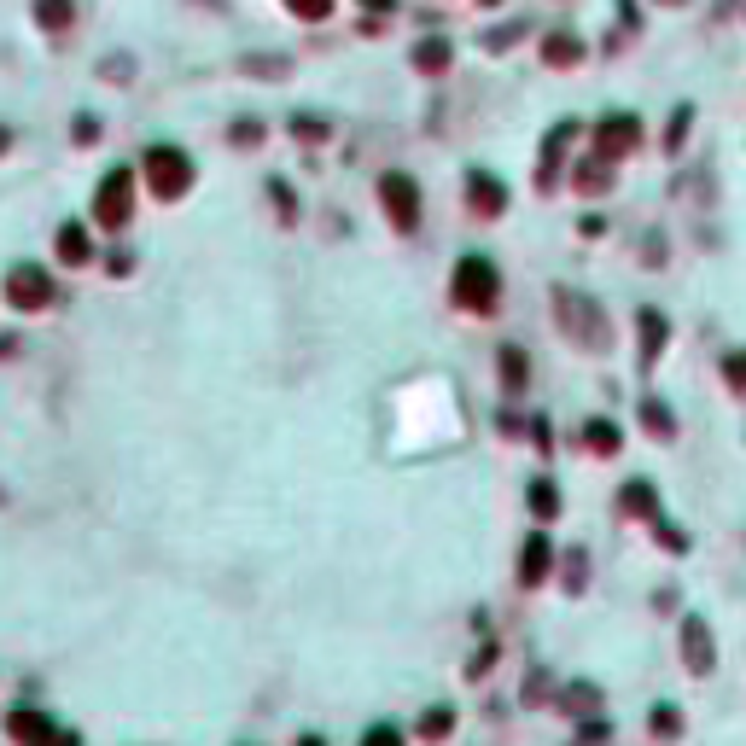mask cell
Returning a JSON list of instances; mask_svg holds the SVG:
<instances>
[{
    "mask_svg": "<svg viewBox=\"0 0 746 746\" xmlns=\"http://www.w3.org/2000/svg\"><path fill=\"white\" fill-rule=\"evenodd\" d=\"M554 321H560V333L572 344H583L589 356H607L612 350L607 309L595 304V298H583V292H572V286H554Z\"/></svg>",
    "mask_w": 746,
    "mask_h": 746,
    "instance_id": "cell-1",
    "label": "cell"
},
{
    "mask_svg": "<svg viewBox=\"0 0 746 746\" xmlns=\"http://www.w3.org/2000/svg\"><path fill=\"white\" fill-rule=\"evenodd\" d=\"M449 304L467 309V315H496V309H502V269H496L490 257L467 251V257L455 263V274H449Z\"/></svg>",
    "mask_w": 746,
    "mask_h": 746,
    "instance_id": "cell-2",
    "label": "cell"
},
{
    "mask_svg": "<svg viewBox=\"0 0 746 746\" xmlns=\"http://www.w3.org/2000/svg\"><path fill=\"white\" fill-rule=\"evenodd\" d=\"M140 181H146V193L152 199H187L193 193V181H199V170H193V158L181 152V146H170V140H158V146H146V158H140Z\"/></svg>",
    "mask_w": 746,
    "mask_h": 746,
    "instance_id": "cell-3",
    "label": "cell"
},
{
    "mask_svg": "<svg viewBox=\"0 0 746 746\" xmlns=\"http://www.w3.org/2000/svg\"><path fill=\"white\" fill-rule=\"evenodd\" d=\"M135 187H140L135 164H117V170L100 175V187H94V222H100L105 234H123L135 222Z\"/></svg>",
    "mask_w": 746,
    "mask_h": 746,
    "instance_id": "cell-4",
    "label": "cell"
},
{
    "mask_svg": "<svg viewBox=\"0 0 746 746\" xmlns=\"http://www.w3.org/2000/svg\"><path fill=\"white\" fill-rule=\"evenodd\" d=\"M379 210L397 234H420V181L408 170H385L379 175Z\"/></svg>",
    "mask_w": 746,
    "mask_h": 746,
    "instance_id": "cell-5",
    "label": "cell"
},
{
    "mask_svg": "<svg viewBox=\"0 0 746 746\" xmlns=\"http://www.w3.org/2000/svg\"><path fill=\"white\" fill-rule=\"evenodd\" d=\"M6 304L24 309V315H41V309L59 304V286H53V274L41 263H12L6 269Z\"/></svg>",
    "mask_w": 746,
    "mask_h": 746,
    "instance_id": "cell-6",
    "label": "cell"
},
{
    "mask_svg": "<svg viewBox=\"0 0 746 746\" xmlns=\"http://www.w3.org/2000/svg\"><path fill=\"white\" fill-rule=\"evenodd\" d=\"M636 146H642V117L636 111H607L595 123V135H589V152H601L607 164H624Z\"/></svg>",
    "mask_w": 746,
    "mask_h": 746,
    "instance_id": "cell-7",
    "label": "cell"
},
{
    "mask_svg": "<svg viewBox=\"0 0 746 746\" xmlns=\"http://www.w3.org/2000/svg\"><path fill=\"white\" fill-rule=\"evenodd\" d=\"M467 210H473L478 222L508 216V181L490 175V170H467Z\"/></svg>",
    "mask_w": 746,
    "mask_h": 746,
    "instance_id": "cell-8",
    "label": "cell"
},
{
    "mask_svg": "<svg viewBox=\"0 0 746 746\" xmlns=\"http://www.w3.org/2000/svg\"><path fill=\"white\" fill-rule=\"evenodd\" d=\"M682 665L694 671V677H706L717 659H712V630H706V618H682Z\"/></svg>",
    "mask_w": 746,
    "mask_h": 746,
    "instance_id": "cell-9",
    "label": "cell"
},
{
    "mask_svg": "<svg viewBox=\"0 0 746 746\" xmlns=\"http://www.w3.org/2000/svg\"><path fill=\"white\" fill-rule=\"evenodd\" d=\"M577 140V123H554L543 140V164H537V187L554 193V181H560V164H566V146Z\"/></svg>",
    "mask_w": 746,
    "mask_h": 746,
    "instance_id": "cell-10",
    "label": "cell"
},
{
    "mask_svg": "<svg viewBox=\"0 0 746 746\" xmlns=\"http://www.w3.org/2000/svg\"><path fill=\"white\" fill-rule=\"evenodd\" d=\"M548 572H554V543H548L543 531H531L525 548H519V589H537Z\"/></svg>",
    "mask_w": 746,
    "mask_h": 746,
    "instance_id": "cell-11",
    "label": "cell"
},
{
    "mask_svg": "<svg viewBox=\"0 0 746 746\" xmlns=\"http://www.w3.org/2000/svg\"><path fill=\"white\" fill-rule=\"evenodd\" d=\"M53 257H59L65 269H88V263H94V239H88V228H82V222H59Z\"/></svg>",
    "mask_w": 746,
    "mask_h": 746,
    "instance_id": "cell-12",
    "label": "cell"
},
{
    "mask_svg": "<svg viewBox=\"0 0 746 746\" xmlns=\"http://www.w3.org/2000/svg\"><path fill=\"white\" fill-rule=\"evenodd\" d=\"M589 59V41L577 30H548L543 35V65H554V70H572V65H583Z\"/></svg>",
    "mask_w": 746,
    "mask_h": 746,
    "instance_id": "cell-13",
    "label": "cell"
},
{
    "mask_svg": "<svg viewBox=\"0 0 746 746\" xmlns=\"http://www.w3.org/2000/svg\"><path fill=\"white\" fill-rule=\"evenodd\" d=\"M414 70L420 76H443V70L455 65V47H449V35H426V41H414Z\"/></svg>",
    "mask_w": 746,
    "mask_h": 746,
    "instance_id": "cell-14",
    "label": "cell"
},
{
    "mask_svg": "<svg viewBox=\"0 0 746 746\" xmlns=\"http://www.w3.org/2000/svg\"><path fill=\"white\" fill-rule=\"evenodd\" d=\"M636 327H642V373H653L659 350H665V339H671V321H665L659 309H642V315H636Z\"/></svg>",
    "mask_w": 746,
    "mask_h": 746,
    "instance_id": "cell-15",
    "label": "cell"
},
{
    "mask_svg": "<svg viewBox=\"0 0 746 746\" xmlns=\"http://www.w3.org/2000/svg\"><path fill=\"white\" fill-rule=\"evenodd\" d=\"M618 508H624V519H659V496H653V484L647 478H630L624 490H618Z\"/></svg>",
    "mask_w": 746,
    "mask_h": 746,
    "instance_id": "cell-16",
    "label": "cell"
},
{
    "mask_svg": "<svg viewBox=\"0 0 746 746\" xmlns=\"http://www.w3.org/2000/svg\"><path fill=\"white\" fill-rule=\"evenodd\" d=\"M6 735L18 746H47L53 741V717H41V712H12L6 717Z\"/></svg>",
    "mask_w": 746,
    "mask_h": 746,
    "instance_id": "cell-17",
    "label": "cell"
},
{
    "mask_svg": "<svg viewBox=\"0 0 746 746\" xmlns=\"http://www.w3.org/2000/svg\"><path fill=\"white\" fill-rule=\"evenodd\" d=\"M572 187H577V193H589V199H595V193H607V187H612V164H607V158H601V152H589V158H577V170H572Z\"/></svg>",
    "mask_w": 746,
    "mask_h": 746,
    "instance_id": "cell-18",
    "label": "cell"
},
{
    "mask_svg": "<svg viewBox=\"0 0 746 746\" xmlns=\"http://www.w3.org/2000/svg\"><path fill=\"white\" fill-rule=\"evenodd\" d=\"M496 362H502V391H508V397H519V391L531 385V356H525L519 344H502V350H496Z\"/></svg>",
    "mask_w": 746,
    "mask_h": 746,
    "instance_id": "cell-19",
    "label": "cell"
},
{
    "mask_svg": "<svg viewBox=\"0 0 746 746\" xmlns=\"http://www.w3.org/2000/svg\"><path fill=\"white\" fill-rule=\"evenodd\" d=\"M618 443H624V432L612 420H583L577 426V449H589V455H618Z\"/></svg>",
    "mask_w": 746,
    "mask_h": 746,
    "instance_id": "cell-20",
    "label": "cell"
},
{
    "mask_svg": "<svg viewBox=\"0 0 746 746\" xmlns=\"http://www.w3.org/2000/svg\"><path fill=\"white\" fill-rule=\"evenodd\" d=\"M554 706L572 712V717H595V712H601V688H595V682H566Z\"/></svg>",
    "mask_w": 746,
    "mask_h": 746,
    "instance_id": "cell-21",
    "label": "cell"
},
{
    "mask_svg": "<svg viewBox=\"0 0 746 746\" xmlns=\"http://www.w3.org/2000/svg\"><path fill=\"white\" fill-rule=\"evenodd\" d=\"M30 12H35V24H41L47 35H65L70 24H76V0H35Z\"/></svg>",
    "mask_w": 746,
    "mask_h": 746,
    "instance_id": "cell-22",
    "label": "cell"
},
{
    "mask_svg": "<svg viewBox=\"0 0 746 746\" xmlns=\"http://www.w3.org/2000/svg\"><path fill=\"white\" fill-rule=\"evenodd\" d=\"M642 426H647V438H659V443L677 438V414L659 403V397H642Z\"/></svg>",
    "mask_w": 746,
    "mask_h": 746,
    "instance_id": "cell-23",
    "label": "cell"
},
{
    "mask_svg": "<svg viewBox=\"0 0 746 746\" xmlns=\"http://www.w3.org/2000/svg\"><path fill=\"white\" fill-rule=\"evenodd\" d=\"M525 502H531V513H537V519H560V484H554V478H531V490H525Z\"/></svg>",
    "mask_w": 746,
    "mask_h": 746,
    "instance_id": "cell-24",
    "label": "cell"
},
{
    "mask_svg": "<svg viewBox=\"0 0 746 746\" xmlns=\"http://www.w3.org/2000/svg\"><path fill=\"white\" fill-rule=\"evenodd\" d=\"M525 35H531V18H513V24H502V30H484L478 47H484V53H508L513 41H525Z\"/></svg>",
    "mask_w": 746,
    "mask_h": 746,
    "instance_id": "cell-25",
    "label": "cell"
},
{
    "mask_svg": "<svg viewBox=\"0 0 746 746\" xmlns=\"http://www.w3.org/2000/svg\"><path fill=\"white\" fill-rule=\"evenodd\" d=\"M286 129H292V140H298V146H321V140L333 135V123H327V117H304V111H298Z\"/></svg>",
    "mask_w": 746,
    "mask_h": 746,
    "instance_id": "cell-26",
    "label": "cell"
},
{
    "mask_svg": "<svg viewBox=\"0 0 746 746\" xmlns=\"http://www.w3.org/2000/svg\"><path fill=\"white\" fill-rule=\"evenodd\" d=\"M449 729H455V712H449V706H432V712L414 723V735H420V741H443Z\"/></svg>",
    "mask_w": 746,
    "mask_h": 746,
    "instance_id": "cell-27",
    "label": "cell"
},
{
    "mask_svg": "<svg viewBox=\"0 0 746 746\" xmlns=\"http://www.w3.org/2000/svg\"><path fill=\"white\" fill-rule=\"evenodd\" d=\"M688 129H694V105H677V111H671V123H665V152H682Z\"/></svg>",
    "mask_w": 746,
    "mask_h": 746,
    "instance_id": "cell-28",
    "label": "cell"
},
{
    "mask_svg": "<svg viewBox=\"0 0 746 746\" xmlns=\"http://www.w3.org/2000/svg\"><path fill=\"white\" fill-rule=\"evenodd\" d=\"M647 729H653L659 741H677V735H682V712H677V706H653V717H647Z\"/></svg>",
    "mask_w": 746,
    "mask_h": 746,
    "instance_id": "cell-29",
    "label": "cell"
},
{
    "mask_svg": "<svg viewBox=\"0 0 746 746\" xmlns=\"http://www.w3.org/2000/svg\"><path fill=\"white\" fill-rule=\"evenodd\" d=\"M286 12H292L298 24H327V18H333V0H286Z\"/></svg>",
    "mask_w": 746,
    "mask_h": 746,
    "instance_id": "cell-30",
    "label": "cell"
},
{
    "mask_svg": "<svg viewBox=\"0 0 746 746\" xmlns=\"http://www.w3.org/2000/svg\"><path fill=\"white\" fill-rule=\"evenodd\" d=\"M566 560V595H583V583H589V554L572 548V554H560Z\"/></svg>",
    "mask_w": 746,
    "mask_h": 746,
    "instance_id": "cell-31",
    "label": "cell"
},
{
    "mask_svg": "<svg viewBox=\"0 0 746 746\" xmlns=\"http://www.w3.org/2000/svg\"><path fill=\"white\" fill-rule=\"evenodd\" d=\"M269 199H274V210H280V222L292 228V222H298V199H292V187H286L280 175H269Z\"/></svg>",
    "mask_w": 746,
    "mask_h": 746,
    "instance_id": "cell-32",
    "label": "cell"
},
{
    "mask_svg": "<svg viewBox=\"0 0 746 746\" xmlns=\"http://www.w3.org/2000/svg\"><path fill=\"white\" fill-rule=\"evenodd\" d=\"M263 135H269V129H263V117H239L234 129H228V140H234V146H263Z\"/></svg>",
    "mask_w": 746,
    "mask_h": 746,
    "instance_id": "cell-33",
    "label": "cell"
},
{
    "mask_svg": "<svg viewBox=\"0 0 746 746\" xmlns=\"http://www.w3.org/2000/svg\"><path fill=\"white\" fill-rule=\"evenodd\" d=\"M548 694H554V677H548V671H531V677H525V706H554Z\"/></svg>",
    "mask_w": 746,
    "mask_h": 746,
    "instance_id": "cell-34",
    "label": "cell"
},
{
    "mask_svg": "<svg viewBox=\"0 0 746 746\" xmlns=\"http://www.w3.org/2000/svg\"><path fill=\"white\" fill-rule=\"evenodd\" d=\"M362 746H403V729L397 723H373L368 735H362Z\"/></svg>",
    "mask_w": 746,
    "mask_h": 746,
    "instance_id": "cell-35",
    "label": "cell"
},
{
    "mask_svg": "<svg viewBox=\"0 0 746 746\" xmlns=\"http://www.w3.org/2000/svg\"><path fill=\"white\" fill-rule=\"evenodd\" d=\"M723 379H729L735 391H746V350H729V356H723Z\"/></svg>",
    "mask_w": 746,
    "mask_h": 746,
    "instance_id": "cell-36",
    "label": "cell"
},
{
    "mask_svg": "<svg viewBox=\"0 0 746 746\" xmlns=\"http://www.w3.org/2000/svg\"><path fill=\"white\" fill-rule=\"evenodd\" d=\"M618 24H624L630 35L642 30V0H618Z\"/></svg>",
    "mask_w": 746,
    "mask_h": 746,
    "instance_id": "cell-37",
    "label": "cell"
},
{
    "mask_svg": "<svg viewBox=\"0 0 746 746\" xmlns=\"http://www.w3.org/2000/svg\"><path fill=\"white\" fill-rule=\"evenodd\" d=\"M70 135H76V146H94V140H100V123H94V117H76Z\"/></svg>",
    "mask_w": 746,
    "mask_h": 746,
    "instance_id": "cell-38",
    "label": "cell"
},
{
    "mask_svg": "<svg viewBox=\"0 0 746 746\" xmlns=\"http://www.w3.org/2000/svg\"><path fill=\"white\" fill-rule=\"evenodd\" d=\"M525 432H531V443H537V449H543V455H548V449H554V432H548V420H543V414H537V420H531V426H525Z\"/></svg>",
    "mask_w": 746,
    "mask_h": 746,
    "instance_id": "cell-39",
    "label": "cell"
},
{
    "mask_svg": "<svg viewBox=\"0 0 746 746\" xmlns=\"http://www.w3.org/2000/svg\"><path fill=\"white\" fill-rule=\"evenodd\" d=\"M490 665H496V642H490V647H478V659H473V665H467V677H484V671H490Z\"/></svg>",
    "mask_w": 746,
    "mask_h": 746,
    "instance_id": "cell-40",
    "label": "cell"
},
{
    "mask_svg": "<svg viewBox=\"0 0 746 746\" xmlns=\"http://www.w3.org/2000/svg\"><path fill=\"white\" fill-rule=\"evenodd\" d=\"M129 269H135L129 251H105V274H129Z\"/></svg>",
    "mask_w": 746,
    "mask_h": 746,
    "instance_id": "cell-41",
    "label": "cell"
},
{
    "mask_svg": "<svg viewBox=\"0 0 746 746\" xmlns=\"http://www.w3.org/2000/svg\"><path fill=\"white\" fill-rule=\"evenodd\" d=\"M577 234H589V239H601V234H607V222H601V216H583V222H577Z\"/></svg>",
    "mask_w": 746,
    "mask_h": 746,
    "instance_id": "cell-42",
    "label": "cell"
},
{
    "mask_svg": "<svg viewBox=\"0 0 746 746\" xmlns=\"http://www.w3.org/2000/svg\"><path fill=\"white\" fill-rule=\"evenodd\" d=\"M47 746H82V741H76V735H65V729H53V741H47Z\"/></svg>",
    "mask_w": 746,
    "mask_h": 746,
    "instance_id": "cell-43",
    "label": "cell"
},
{
    "mask_svg": "<svg viewBox=\"0 0 746 746\" xmlns=\"http://www.w3.org/2000/svg\"><path fill=\"white\" fill-rule=\"evenodd\" d=\"M6 146H12V129H6V123H0V152H6Z\"/></svg>",
    "mask_w": 746,
    "mask_h": 746,
    "instance_id": "cell-44",
    "label": "cell"
},
{
    "mask_svg": "<svg viewBox=\"0 0 746 746\" xmlns=\"http://www.w3.org/2000/svg\"><path fill=\"white\" fill-rule=\"evenodd\" d=\"M298 746H327V741H321V735H304V741H298Z\"/></svg>",
    "mask_w": 746,
    "mask_h": 746,
    "instance_id": "cell-45",
    "label": "cell"
},
{
    "mask_svg": "<svg viewBox=\"0 0 746 746\" xmlns=\"http://www.w3.org/2000/svg\"><path fill=\"white\" fill-rule=\"evenodd\" d=\"M659 6H682V0H659Z\"/></svg>",
    "mask_w": 746,
    "mask_h": 746,
    "instance_id": "cell-46",
    "label": "cell"
},
{
    "mask_svg": "<svg viewBox=\"0 0 746 746\" xmlns=\"http://www.w3.org/2000/svg\"><path fill=\"white\" fill-rule=\"evenodd\" d=\"M0 502H6V490H0Z\"/></svg>",
    "mask_w": 746,
    "mask_h": 746,
    "instance_id": "cell-47",
    "label": "cell"
}]
</instances>
